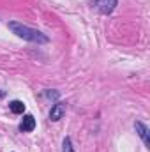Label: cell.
<instances>
[{"mask_svg": "<svg viewBox=\"0 0 150 152\" xmlns=\"http://www.w3.org/2000/svg\"><path fill=\"white\" fill-rule=\"evenodd\" d=\"M9 28H11L18 37L32 41V42H41V44H44V42L50 41L48 36H44L42 32H39L36 28H30V27H27V25H23V23H18V21H11V23H9Z\"/></svg>", "mask_w": 150, "mask_h": 152, "instance_id": "cell-1", "label": "cell"}, {"mask_svg": "<svg viewBox=\"0 0 150 152\" xmlns=\"http://www.w3.org/2000/svg\"><path fill=\"white\" fill-rule=\"evenodd\" d=\"M94 4L103 14H110L117 5V0H94Z\"/></svg>", "mask_w": 150, "mask_h": 152, "instance_id": "cell-2", "label": "cell"}, {"mask_svg": "<svg viewBox=\"0 0 150 152\" xmlns=\"http://www.w3.org/2000/svg\"><path fill=\"white\" fill-rule=\"evenodd\" d=\"M64 115H66V104H64V103H57V104L51 108V112H50V120L57 122V120H60Z\"/></svg>", "mask_w": 150, "mask_h": 152, "instance_id": "cell-3", "label": "cell"}, {"mask_svg": "<svg viewBox=\"0 0 150 152\" xmlns=\"http://www.w3.org/2000/svg\"><path fill=\"white\" fill-rule=\"evenodd\" d=\"M34 127H36V118L32 115H25L23 120H21V124H20V129L25 131V133H28V131H34Z\"/></svg>", "mask_w": 150, "mask_h": 152, "instance_id": "cell-4", "label": "cell"}, {"mask_svg": "<svg viewBox=\"0 0 150 152\" xmlns=\"http://www.w3.org/2000/svg\"><path fill=\"white\" fill-rule=\"evenodd\" d=\"M136 131H138V133H140V136L143 138L145 145H150V140H149V127H147L145 124H141V122H136Z\"/></svg>", "mask_w": 150, "mask_h": 152, "instance_id": "cell-5", "label": "cell"}, {"mask_svg": "<svg viewBox=\"0 0 150 152\" xmlns=\"http://www.w3.org/2000/svg\"><path fill=\"white\" fill-rule=\"evenodd\" d=\"M9 108H11L12 113H23V112H25V104H23L21 101H12V103L9 104Z\"/></svg>", "mask_w": 150, "mask_h": 152, "instance_id": "cell-6", "label": "cell"}, {"mask_svg": "<svg viewBox=\"0 0 150 152\" xmlns=\"http://www.w3.org/2000/svg\"><path fill=\"white\" fill-rule=\"evenodd\" d=\"M64 152H73V147H71V140L66 138L64 140Z\"/></svg>", "mask_w": 150, "mask_h": 152, "instance_id": "cell-7", "label": "cell"}, {"mask_svg": "<svg viewBox=\"0 0 150 152\" xmlns=\"http://www.w3.org/2000/svg\"><path fill=\"white\" fill-rule=\"evenodd\" d=\"M0 97H2V90H0Z\"/></svg>", "mask_w": 150, "mask_h": 152, "instance_id": "cell-8", "label": "cell"}]
</instances>
